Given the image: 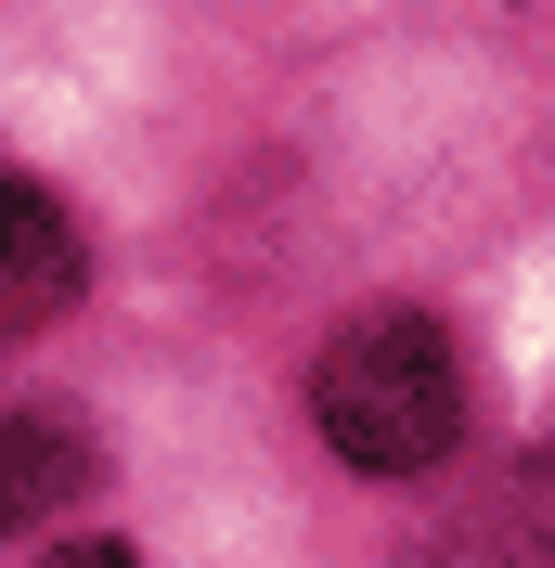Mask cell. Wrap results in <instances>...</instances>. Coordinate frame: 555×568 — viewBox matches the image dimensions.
Returning <instances> with one entry per match:
<instances>
[{
  "instance_id": "2",
  "label": "cell",
  "mask_w": 555,
  "mask_h": 568,
  "mask_svg": "<svg viewBox=\"0 0 555 568\" xmlns=\"http://www.w3.org/2000/svg\"><path fill=\"white\" fill-rule=\"evenodd\" d=\"M78 284H91V246H78V220L39 194L13 155H0V336H39V323L78 311Z\"/></svg>"
},
{
  "instance_id": "3",
  "label": "cell",
  "mask_w": 555,
  "mask_h": 568,
  "mask_svg": "<svg viewBox=\"0 0 555 568\" xmlns=\"http://www.w3.org/2000/svg\"><path fill=\"white\" fill-rule=\"evenodd\" d=\"M91 478H104L91 426H65V414H0V530H39V517H65Z\"/></svg>"
},
{
  "instance_id": "1",
  "label": "cell",
  "mask_w": 555,
  "mask_h": 568,
  "mask_svg": "<svg viewBox=\"0 0 555 568\" xmlns=\"http://www.w3.org/2000/svg\"><path fill=\"white\" fill-rule=\"evenodd\" d=\"M311 414L362 478H414V465L452 453V426H465V375H452V336L426 311H362L323 349L311 375Z\"/></svg>"
}]
</instances>
